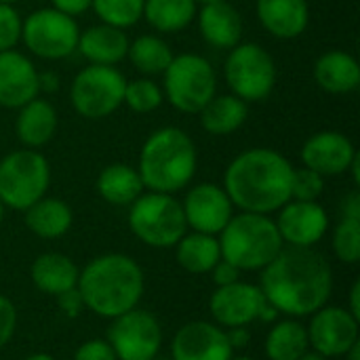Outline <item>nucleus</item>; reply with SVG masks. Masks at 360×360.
<instances>
[{
  "label": "nucleus",
  "mask_w": 360,
  "mask_h": 360,
  "mask_svg": "<svg viewBox=\"0 0 360 360\" xmlns=\"http://www.w3.org/2000/svg\"><path fill=\"white\" fill-rule=\"evenodd\" d=\"M259 289L268 304L287 319L312 316L333 293L331 264L312 247H283L262 270Z\"/></svg>",
  "instance_id": "obj_1"
},
{
  "label": "nucleus",
  "mask_w": 360,
  "mask_h": 360,
  "mask_svg": "<svg viewBox=\"0 0 360 360\" xmlns=\"http://www.w3.org/2000/svg\"><path fill=\"white\" fill-rule=\"evenodd\" d=\"M291 181L293 165L281 152L253 148L228 165L224 190L240 211L270 215L291 200Z\"/></svg>",
  "instance_id": "obj_2"
},
{
  "label": "nucleus",
  "mask_w": 360,
  "mask_h": 360,
  "mask_svg": "<svg viewBox=\"0 0 360 360\" xmlns=\"http://www.w3.org/2000/svg\"><path fill=\"white\" fill-rule=\"evenodd\" d=\"M78 291L86 310L101 319H116L139 306L146 289L141 266L124 253L91 259L78 276Z\"/></svg>",
  "instance_id": "obj_3"
},
{
  "label": "nucleus",
  "mask_w": 360,
  "mask_h": 360,
  "mask_svg": "<svg viewBox=\"0 0 360 360\" xmlns=\"http://www.w3.org/2000/svg\"><path fill=\"white\" fill-rule=\"evenodd\" d=\"M196 162L192 137L177 127H162L146 139L137 173L146 190L175 194L192 181Z\"/></svg>",
  "instance_id": "obj_4"
},
{
  "label": "nucleus",
  "mask_w": 360,
  "mask_h": 360,
  "mask_svg": "<svg viewBox=\"0 0 360 360\" xmlns=\"http://www.w3.org/2000/svg\"><path fill=\"white\" fill-rule=\"evenodd\" d=\"M221 259L240 272H262L283 251V238L270 215L238 213L219 232Z\"/></svg>",
  "instance_id": "obj_5"
},
{
  "label": "nucleus",
  "mask_w": 360,
  "mask_h": 360,
  "mask_svg": "<svg viewBox=\"0 0 360 360\" xmlns=\"http://www.w3.org/2000/svg\"><path fill=\"white\" fill-rule=\"evenodd\" d=\"M129 228L152 249H171L188 232L181 202L162 192H143L131 205Z\"/></svg>",
  "instance_id": "obj_6"
},
{
  "label": "nucleus",
  "mask_w": 360,
  "mask_h": 360,
  "mask_svg": "<svg viewBox=\"0 0 360 360\" xmlns=\"http://www.w3.org/2000/svg\"><path fill=\"white\" fill-rule=\"evenodd\" d=\"M49 184V160L36 150H15L0 160V202L4 209L25 211L46 194Z\"/></svg>",
  "instance_id": "obj_7"
},
{
  "label": "nucleus",
  "mask_w": 360,
  "mask_h": 360,
  "mask_svg": "<svg viewBox=\"0 0 360 360\" xmlns=\"http://www.w3.org/2000/svg\"><path fill=\"white\" fill-rule=\"evenodd\" d=\"M165 74V93L169 103L184 114H198L215 95L217 78L211 63L194 53L173 57Z\"/></svg>",
  "instance_id": "obj_8"
},
{
  "label": "nucleus",
  "mask_w": 360,
  "mask_h": 360,
  "mask_svg": "<svg viewBox=\"0 0 360 360\" xmlns=\"http://www.w3.org/2000/svg\"><path fill=\"white\" fill-rule=\"evenodd\" d=\"M224 74L232 95L245 103L264 101L276 84V63L272 55L255 42H243L230 49Z\"/></svg>",
  "instance_id": "obj_9"
},
{
  "label": "nucleus",
  "mask_w": 360,
  "mask_h": 360,
  "mask_svg": "<svg viewBox=\"0 0 360 360\" xmlns=\"http://www.w3.org/2000/svg\"><path fill=\"white\" fill-rule=\"evenodd\" d=\"M124 76L114 65H89L80 70L70 86L74 110L91 120H101L122 105Z\"/></svg>",
  "instance_id": "obj_10"
},
{
  "label": "nucleus",
  "mask_w": 360,
  "mask_h": 360,
  "mask_svg": "<svg viewBox=\"0 0 360 360\" xmlns=\"http://www.w3.org/2000/svg\"><path fill=\"white\" fill-rule=\"evenodd\" d=\"M78 23L53 6L38 8L25 17L21 25V40L40 59H65L78 46Z\"/></svg>",
  "instance_id": "obj_11"
},
{
  "label": "nucleus",
  "mask_w": 360,
  "mask_h": 360,
  "mask_svg": "<svg viewBox=\"0 0 360 360\" xmlns=\"http://www.w3.org/2000/svg\"><path fill=\"white\" fill-rule=\"evenodd\" d=\"M108 344L118 360H152L160 352L162 329L154 314L133 308L112 319Z\"/></svg>",
  "instance_id": "obj_12"
},
{
  "label": "nucleus",
  "mask_w": 360,
  "mask_h": 360,
  "mask_svg": "<svg viewBox=\"0 0 360 360\" xmlns=\"http://www.w3.org/2000/svg\"><path fill=\"white\" fill-rule=\"evenodd\" d=\"M359 323V319L352 316L346 308L323 306L310 316V325L306 327L310 350L323 354L325 359L344 356L360 342Z\"/></svg>",
  "instance_id": "obj_13"
},
{
  "label": "nucleus",
  "mask_w": 360,
  "mask_h": 360,
  "mask_svg": "<svg viewBox=\"0 0 360 360\" xmlns=\"http://www.w3.org/2000/svg\"><path fill=\"white\" fill-rule=\"evenodd\" d=\"M266 304V297L259 285L236 281L226 287H217L209 300L211 316L221 329L249 327L259 319V312Z\"/></svg>",
  "instance_id": "obj_14"
},
{
  "label": "nucleus",
  "mask_w": 360,
  "mask_h": 360,
  "mask_svg": "<svg viewBox=\"0 0 360 360\" xmlns=\"http://www.w3.org/2000/svg\"><path fill=\"white\" fill-rule=\"evenodd\" d=\"M181 209H184L186 224L188 228H192V232H202L213 236H217L234 215L232 213L234 205L230 196L221 186L215 184L194 186L186 194Z\"/></svg>",
  "instance_id": "obj_15"
},
{
  "label": "nucleus",
  "mask_w": 360,
  "mask_h": 360,
  "mask_svg": "<svg viewBox=\"0 0 360 360\" xmlns=\"http://www.w3.org/2000/svg\"><path fill=\"white\" fill-rule=\"evenodd\" d=\"M234 350L226 329L207 321L186 323L171 342V360H230Z\"/></svg>",
  "instance_id": "obj_16"
},
{
  "label": "nucleus",
  "mask_w": 360,
  "mask_h": 360,
  "mask_svg": "<svg viewBox=\"0 0 360 360\" xmlns=\"http://www.w3.org/2000/svg\"><path fill=\"white\" fill-rule=\"evenodd\" d=\"M274 224L283 245L308 249L323 240L329 228V217L319 202L289 200L278 209V219Z\"/></svg>",
  "instance_id": "obj_17"
},
{
  "label": "nucleus",
  "mask_w": 360,
  "mask_h": 360,
  "mask_svg": "<svg viewBox=\"0 0 360 360\" xmlns=\"http://www.w3.org/2000/svg\"><path fill=\"white\" fill-rule=\"evenodd\" d=\"M40 93L36 65L17 51L0 53V105L19 110Z\"/></svg>",
  "instance_id": "obj_18"
},
{
  "label": "nucleus",
  "mask_w": 360,
  "mask_h": 360,
  "mask_svg": "<svg viewBox=\"0 0 360 360\" xmlns=\"http://www.w3.org/2000/svg\"><path fill=\"white\" fill-rule=\"evenodd\" d=\"M354 156L356 150L352 141L338 131H321L312 135L302 148L304 167L316 171L323 177L346 173Z\"/></svg>",
  "instance_id": "obj_19"
},
{
  "label": "nucleus",
  "mask_w": 360,
  "mask_h": 360,
  "mask_svg": "<svg viewBox=\"0 0 360 360\" xmlns=\"http://www.w3.org/2000/svg\"><path fill=\"white\" fill-rule=\"evenodd\" d=\"M257 17L266 32L289 40L306 32L310 8L306 0H257Z\"/></svg>",
  "instance_id": "obj_20"
},
{
  "label": "nucleus",
  "mask_w": 360,
  "mask_h": 360,
  "mask_svg": "<svg viewBox=\"0 0 360 360\" xmlns=\"http://www.w3.org/2000/svg\"><path fill=\"white\" fill-rule=\"evenodd\" d=\"M76 49L93 65H116L129 53V38L124 30L99 23L80 32Z\"/></svg>",
  "instance_id": "obj_21"
},
{
  "label": "nucleus",
  "mask_w": 360,
  "mask_h": 360,
  "mask_svg": "<svg viewBox=\"0 0 360 360\" xmlns=\"http://www.w3.org/2000/svg\"><path fill=\"white\" fill-rule=\"evenodd\" d=\"M198 30L207 44L234 49L243 38V17L230 2L207 4L198 13Z\"/></svg>",
  "instance_id": "obj_22"
},
{
  "label": "nucleus",
  "mask_w": 360,
  "mask_h": 360,
  "mask_svg": "<svg viewBox=\"0 0 360 360\" xmlns=\"http://www.w3.org/2000/svg\"><path fill=\"white\" fill-rule=\"evenodd\" d=\"M55 131H57V112L51 101L36 97L19 108L15 120V133L25 148L30 150L42 148L53 139Z\"/></svg>",
  "instance_id": "obj_23"
},
{
  "label": "nucleus",
  "mask_w": 360,
  "mask_h": 360,
  "mask_svg": "<svg viewBox=\"0 0 360 360\" xmlns=\"http://www.w3.org/2000/svg\"><path fill=\"white\" fill-rule=\"evenodd\" d=\"M314 78L319 86L333 95L356 91L360 84L359 61L346 51H329L314 63Z\"/></svg>",
  "instance_id": "obj_24"
},
{
  "label": "nucleus",
  "mask_w": 360,
  "mask_h": 360,
  "mask_svg": "<svg viewBox=\"0 0 360 360\" xmlns=\"http://www.w3.org/2000/svg\"><path fill=\"white\" fill-rule=\"evenodd\" d=\"M32 283L38 291L46 295H59L78 285L80 270L63 253H42L34 259L30 268Z\"/></svg>",
  "instance_id": "obj_25"
},
{
  "label": "nucleus",
  "mask_w": 360,
  "mask_h": 360,
  "mask_svg": "<svg viewBox=\"0 0 360 360\" xmlns=\"http://www.w3.org/2000/svg\"><path fill=\"white\" fill-rule=\"evenodd\" d=\"M25 226L32 234L44 240L61 238L70 232L74 213L70 205L61 198H46L42 196L38 202L27 207L25 211Z\"/></svg>",
  "instance_id": "obj_26"
},
{
  "label": "nucleus",
  "mask_w": 360,
  "mask_h": 360,
  "mask_svg": "<svg viewBox=\"0 0 360 360\" xmlns=\"http://www.w3.org/2000/svg\"><path fill=\"white\" fill-rule=\"evenodd\" d=\"M143 190L146 188L137 169L122 162L108 165L97 177L99 196L114 207H131L143 194Z\"/></svg>",
  "instance_id": "obj_27"
},
{
  "label": "nucleus",
  "mask_w": 360,
  "mask_h": 360,
  "mask_svg": "<svg viewBox=\"0 0 360 360\" xmlns=\"http://www.w3.org/2000/svg\"><path fill=\"white\" fill-rule=\"evenodd\" d=\"M177 264L190 274H209L221 259L219 240L213 234L186 232L175 245Z\"/></svg>",
  "instance_id": "obj_28"
},
{
  "label": "nucleus",
  "mask_w": 360,
  "mask_h": 360,
  "mask_svg": "<svg viewBox=\"0 0 360 360\" xmlns=\"http://www.w3.org/2000/svg\"><path fill=\"white\" fill-rule=\"evenodd\" d=\"M268 360H300L308 350V331L297 319H285L272 323L264 344Z\"/></svg>",
  "instance_id": "obj_29"
},
{
  "label": "nucleus",
  "mask_w": 360,
  "mask_h": 360,
  "mask_svg": "<svg viewBox=\"0 0 360 360\" xmlns=\"http://www.w3.org/2000/svg\"><path fill=\"white\" fill-rule=\"evenodd\" d=\"M200 124L211 135H230L247 120V103L236 95H213V99L198 112Z\"/></svg>",
  "instance_id": "obj_30"
},
{
  "label": "nucleus",
  "mask_w": 360,
  "mask_h": 360,
  "mask_svg": "<svg viewBox=\"0 0 360 360\" xmlns=\"http://www.w3.org/2000/svg\"><path fill=\"white\" fill-rule=\"evenodd\" d=\"M143 17L154 30L162 34H173L192 23V19L196 17V2L194 0H146Z\"/></svg>",
  "instance_id": "obj_31"
},
{
  "label": "nucleus",
  "mask_w": 360,
  "mask_h": 360,
  "mask_svg": "<svg viewBox=\"0 0 360 360\" xmlns=\"http://www.w3.org/2000/svg\"><path fill=\"white\" fill-rule=\"evenodd\" d=\"M127 57L131 59L135 70H139L141 74L156 76V74H162L169 68V63L173 61L175 55H173L171 46L162 38H158V36H139L133 42H129Z\"/></svg>",
  "instance_id": "obj_32"
},
{
  "label": "nucleus",
  "mask_w": 360,
  "mask_h": 360,
  "mask_svg": "<svg viewBox=\"0 0 360 360\" xmlns=\"http://www.w3.org/2000/svg\"><path fill=\"white\" fill-rule=\"evenodd\" d=\"M146 0H93L91 6L101 23L127 30L143 17Z\"/></svg>",
  "instance_id": "obj_33"
},
{
  "label": "nucleus",
  "mask_w": 360,
  "mask_h": 360,
  "mask_svg": "<svg viewBox=\"0 0 360 360\" xmlns=\"http://www.w3.org/2000/svg\"><path fill=\"white\" fill-rule=\"evenodd\" d=\"M162 99L165 95L160 86L150 78H137L124 84L122 103H127L133 112H139V114L154 112L156 108H160Z\"/></svg>",
  "instance_id": "obj_34"
},
{
  "label": "nucleus",
  "mask_w": 360,
  "mask_h": 360,
  "mask_svg": "<svg viewBox=\"0 0 360 360\" xmlns=\"http://www.w3.org/2000/svg\"><path fill=\"white\" fill-rule=\"evenodd\" d=\"M333 253L344 264H356L360 259V221L342 219L333 230Z\"/></svg>",
  "instance_id": "obj_35"
},
{
  "label": "nucleus",
  "mask_w": 360,
  "mask_h": 360,
  "mask_svg": "<svg viewBox=\"0 0 360 360\" xmlns=\"http://www.w3.org/2000/svg\"><path fill=\"white\" fill-rule=\"evenodd\" d=\"M325 190V177L319 175L312 169H293V181H291V200H306L316 202Z\"/></svg>",
  "instance_id": "obj_36"
},
{
  "label": "nucleus",
  "mask_w": 360,
  "mask_h": 360,
  "mask_svg": "<svg viewBox=\"0 0 360 360\" xmlns=\"http://www.w3.org/2000/svg\"><path fill=\"white\" fill-rule=\"evenodd\" d=\"M21 17L13 4L0 2V53L15 49V44L21 40Z\"/></svg>",
  "instance_id": "obj_37"
},
{
  "label": "nucleus",
  "mask_w": 360,
  "mask_h": 360,
  "mask_svg": "<svg viewBox=\"0 0 360 360\" xmlns=\"http://www.w3.org/2000/svg\"><path fill=\"white\" fill-rule=\"evenodd\" d=\"M74 360H118L108 340H86L82 342L76 352Z\"/></svg>",
  "instance_id": "obj_38"
},
{
  "label": "nucleus",
  "mask_w": 360,
  "mask_h": 360,
  "mask_svg": "<svg viewBox=\"0 0 360 360\" xmlns=\"http://www.w3.org/2000/svg\"><path fill=\"white\" fill-rule=\"evenodd\" d=\"M15 329H17V308L8 297L0 295V350L13 340Z\"/></svg>",
  "instance_id": "obj_39"
},
{
  "label": "nucleus",
  "mask_w": 360,
  "mask_h": 360,
  "mask_svg": "<svg viewBox=\"0 0 360 360\" xmlns=\"http://www.w3.org/2000/svg\"><path fill=\"white\" fill-rule=\"evenodd\" d=\"M57 306H59V310H61L68 319H78V316L86 310L84 300H82L78 287L59 293V295H57Z\"/></svg>",
  "instance_id": "obj_40"
},
{
  "label": "nucleus",
  "mask_w": 360,
  "mask_h": 360,
  "mask_svg": "<svg viewBox=\"0 0 360 360\" xmlns=\"http://www.w3.org/2000/svg\"><path fill=\"white\" fill-rule=\"evenodd\" d=\"M211 274H213V283H215L217 287H226V285H232V283L240 281V274H243V272H240L236 266H232L230 262L219 259V262L215 264V268L211 270Z\"/></svg>",
  "instance_id": "obj_41"
},
{
  "label": "nucleus",
  "mask_w": 360,
  "mask_h": 360,
  "mask_svg": "<svg viewBox=\"0 0 360 360\" xmlns=\"http://www.w3.org/2000/svg\"><path fill=\"white\" fill-rule=\"evenodd\" d=\"M91 2L93 0H51L53 8L68 15V17H76V15H82L91 8Z\"/></svg>",
  "instance_id": "obj_42"
},
{
  "label": "nucleus",
  "mask_w": 360,
  "mask_h": 360,
  "mask_svg": "<svg viewBox=\"0 0 360 360\" xmlns=\"http://www.w3.org/2000/svg\"><path fill=\"white\" fill-rule=\"evenodd\" d=\"M342 219H359L360 221V192L352 190L342 200Z\"/></svg>",
  "instance_id": "obj_43"
},
{
  "label": "nucleus",
  "mask_w": 360,
  "mask_h": 360,
  "mask_svg": "<svg viewBox=\"0 0 360 360\" xmlns=\"http://www.w3.org/2000/svg\"><path fill=\"white\" fill-rule=\"evenodd\" d=\"M228 333V342L232 346V350H240V348H247L251 344V333L247 327H234V329H226Z\"/></svg>",
  "instance_id": "obj_44"
},
{
  "label": "nucleus",
  "mask_w": 360,
  "mask_h": 360,
  "mask_svg": "<svg viewBox=\"0 0 360 360\" xmlns=\"http://www.w3.org/2000/svg\"><path fill=\"white\" fill-rule=\"evenodd\" d=\"M346 310L360 321V283L359 281H356V283L352 285V289H350V304H348V308H346Z\"/></svg>",
  "instance_id": "obj_45"
},
{
  "label": "nucleus",
  "mask_w": 360,
  "mask_h": 360,
  "mask_svg": "<svg viewBox=\"0 0 360 360\" xmlns=\"http://www.w3.org/2000/svg\"><path fill=\"white\" fill-rule=\"evenodd\" d=\"M38 82H40V91H57V86H59V78L53 72L38 74Z\"/></svg>",
  "instance_id": "obj_46"
},
{
  "label": "nucleus",
  "mask_w": 360,
  "mask_h": 360,
  "mask_svg": "<svg viewBox=\"0 0 360 360\" xmlns=\"http://www.w3.org/2000/svg\"><path fill=\"white\" fill-rule=\"evenodd\" d=\"M348 171L352 173V181H354V186H360V156H359V152H356V156L352 158V162H350Z\"/></svg>",
  "instance_id": "obj_47"
},
{
  "label": "nucleus",
  "mask_w": 360,
  "mask_h": 360,
  "mask_svg": "<svg viewBox=\"0 0 360 360\" xmlns=\"http://www.w3.org/2000/svg\"><path fill=\"white\" fill-rule=\"evenodd\" d=\"M344 359L346 360H360V342L359 344H354L346 354H344Z\"/></svg>",
  "instance_id": "obj_48"
},
{
  "label": "nucleus",
  "mask_w": 360,
  "mask_h": 360,
  "mask_svg": "<svg viewBox=\"0 0 360 360\" xmlns=\"http://www.w3.org/2000/svg\"><path fill=\"white\" fill-rule=\"evenodd\" d=\"M300 360H329V359H325L323 354H319V352H314V350H308V352H306V354H304Z\"/></svg>",
  "instance_id": "obj_49"
},
{
  "label": "nucleus",
  "mask_w": 360,
  "mask_h": 360,
  "mask_svg": "<svg viewBox=\"0 0 360 360\" xmlns=\"http://www.w3.org/2000/svg\"><path fill=\"white\" fill-rule=\"evenodd\" d=\"M25 360H55L51 354H46V352H36V354H30Z\"/></svg>",
  "instance_id": "obj_50"
},
{
  "label": "nucleus",
  "mask_w": 360,
  "mask_h": 360,
  "mask_svg": "<svg viewBox=\"0 0 360 360\" xmlns=\"http://www.w3.org/2000/svg\"><path fill=\"white\" fill-rule=\"evenodd\" d=\"M196 4H202V6H207V4H215V2H226V0H194Z\"/></svg>",
  "instance_id": "obj_51"
},
{
  "label": "nucleus",
  "mask_w": 360,
  "mask_h": 360,
  "mask_svg": "<svg viewBox=\"0 0 360 360\" xmlns=\"http://www.w3.org/2000/svg\"><path fill=\"white\" fill-rule=\"evenodd\" d=\"M230 360H253L251 356H232Z\"/></svg>",
  "instance_id": "obj_52"
},
{
  "label": "nucleus",
  "mask_w": 360,
  "mask_h": 360,
  "mask_svg": "<svg viewBox=\"0 0 360 360\" xmlns=\"http://www.w3.org/2000/svg\"><path fill=\"white\" fill-rule=\"evenodd\" d=\"M2 217H4V205L0 202V221H2Z\"/></svg>",
  "instance_id": "obj_53"
},
{
  "label": "nucleus",
  "mask_w": 360,
  "mask_h": 360,
  "mask_svg": "<svg viewBox=\"0 0 360 360\" xmlns=\"http://www.w3.org/2000/svg\"><path fill=\"white\" fill-rule=\"evenodd\" d=\"M2 4H15V2H19V0H0Z\"/></svg>",
  "instance_id": "obj_54"
},
{
  "label": "nucleus",
  "mask_w": 360,
  "mask_h": 360,
  "mask_svg": "<svg viewBox=\"0 0 360 360\" xmlns=\"http://www.w3.org/2000/svg\"><path fill=\"white\" fill-rule=\"evenodd\" d=\"M152 360H171V359H160V356H156V359H152Z\"/></svg>",
  "instance_id": "obj_55"
}]
</instances>
